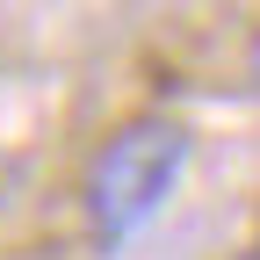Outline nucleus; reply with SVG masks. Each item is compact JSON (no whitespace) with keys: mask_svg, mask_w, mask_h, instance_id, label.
<instances>
[{"mask_svg":"<svg viewBox=\"0 0 260 260\" xmlns=\"http://www.w3.org/2000/svg\"><path fill=\"white\" fill-rule=\"evenodd\" d=\"M188 159H195V130L167 109H138V116L109 123V138L94 145L87 174H80V224H87L94 253H123L130 239H145L159 210L181 195Z\"/></svg>","mask_w":260,"mask_h":260,"instance_id":"nucleus-1","label":"nucleus"},{"mask_svg":"<svg viewBox=\"0 0 260 260\" xmlns=\"http://www.w3.org/2000/svg\"><path fill=\"white\" fill-rule=\"evenodd\" d=\"M246 80H253V94H260V37L246 44Z\"/></svg>","mask_w":260,"mask_h":260,"instance_id":"nucleus-2","label":"nucleus"},{"mask_svg":"<svg viewBox=\"0 0 260 260\" xmlns=\"http://www.w3.org/2000/svg\"><path fill=\"white\" fill-rule=\"evenodd\" d=\"M232 260H260V246H253V253H232Z\"/></svg>","mask_w":260,"mask_h":260,"instance_id":"nucleus-3","label":"nucleus"}]
</instances>
